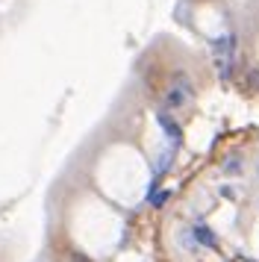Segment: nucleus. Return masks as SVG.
Masks as SVG:
<instances>
[{"instance_id": "obj_1", "label": "nucleus", "mask_w": 259, "mask_h": 262, "mask_svg": "<svg viewBox=\"0 0 259 262\" xmlns=\"http://www.w3.org/2000/svg\"><path fill=\"white\" fill-rule=\"evenodd\" d=\"M191 103H195V83H191L183 71H177L174 77H171L168 89H165V106L174 109V112H183V109H188Z\"/></svg>"}, {"instance_id": "obj_2", "label": "nucleus", "mask_w": 259, "mask_h": 262, "mask_svg": "<svg viewBox=\"0 0 259 262\" xmlns=\"http://www.w3.org/2000/svg\"><path fill=\"white\" fill-rule=\"evenodd\" d=\"M212 56H215L218 74L227 80V77L233 74V68H235V36H233V33L212 41Z\"/></svg>"}, {"instance_id": "obj_3", "label": "nucleus", "mask_w": 259, "mask_h": 262, "mask_svg": "<svg viewBox=\"0 0 259 262\" xmlns=\"http://www.w3.org/2000/svg\"><path fill=\"white\" fill-rule=\"evenodd\" d=\"M156 124H159V130L165 133V139H168L171 147H180V144H183V127L174 121V115L168 112V106L156 112Z\"/></svg>"}, {"instance_id": "obj_4", "label": "nucleus", "mask_w": 259, "mask_h": 262, "mask_svg": "<svg viewBox=\"0 0 259 262\" xmlns=\"http://www.w3.org/2000/svg\"><path fill=\"white\" fill-rule=\"evenodd\" d=\"M191 236H195V242H198L200 248H209V250L221 248V242H218V236H215V230L209 224H195L191 227Z\"/></svg>"}, {"instance_id": "obj_5", "label": "nucleus", "mask_w": 259, "mask_h": 262, "mask_svg": "<svg viewBox=\"0 0 259 262\" xmlns=\"http://www.w3.org/2000/svg\"><path fill=\"white\" fill-rule=\"evenodd\" d=\"M174 156H177V147H171V144H168L162 154L156 156V165H153V177H156V180L165 177V174H168V168H171V162H174Z\"/></svg>"}, {"instance_id": "obj_6", "label": "nucleus", "mask_w": 259, "mask_h": 262, "mask_svg": "<svg viewBox=\"0 0 259 262\" xmlns=\"http://www.w3.org/2000/svg\"><path fill=\"white\" fill-rule=\"evenodd\" d=\"M224 174L227 177H242L245 174V162H242V156L239 154H230V156H224Z\"/></svg>"}, {"instance_id": "obj_7", "label": "nucleus", "mask_w": 259, "mask_h": 262, "mask_svg": "<svg viewBox=\"0 0 259 262\" xmlns=\"http://www.w3.org/2000/svg\"><path fill=\"white\" fill-rule=\"evenodd\" d=\"M147 198H150V203L156 206V209H159V206H165V203H168V198H171V191L165 189V191H159V194H156V191H150Z\"/></svg>"}, {"instance_id": "obj_8", "label": "nucleus", "mask_w": 259, "mask_h": 262, "mask_svg": "<svg viewBox=\"0 0 259 262\" xmlns=\"http://www.w3.org/2000/svg\"><path fill=\"white\" fill-rule=\"evenodd\" d=\"M221 194H224V198H230V201H235V189H227V186H224Z\"/></svg>"}, {"instance_id": "obj_9", "label": "nucleus", "mask_w": 259, "mask_h": 262, "mask_svg": "<svg viewBox=\"0 0 259 262\" xmlns=\"http://www.w3.org/2000/svg\"><path fill=\"white\" fill-rule=\"evenodd\" d=\"M242 262H253V259H247V256H245V259H242Z\"/></svg>"}]
</instances>
